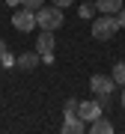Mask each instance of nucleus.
Listing matches in <instances>:
<instances>
[{"label":"nucleus","instance_id":"obj_1","mask_svg":"<svg viewBox=\"0 0 125 134\" xmlns=\"http://www.w3.org/2000/svg\"><path fill=\"white\" fill-rule=\"evenodd\" d=\"M116 33H119L116 15H101V18H92V39H98V42H110Z\"/></svg>","mask_w":125,"mask_h":134},{"label":"nucleus","instance_id":"obj_2","mask_svg":"<svg viewBox=\"0 0 125 134\" xmlns=\"http://www.w3.org/2000/svg\"><path fill=\"white\" fill-rule=\"evenodd\" d=\"M36 27L39 30H57L62 27V9L60 6H42L36 12Z\"/></svg>","mask_w":125,"mask_h":134},{"label":"nucleus","instance_id":"obj_3","mask_svg":"<svg viewBox=\"0 0 125 134\" xmlns=\"http://www.w3.org/2000/svg\"><path fill=\"white\" fill-rule=\"evenodd\" d=\"M12 27L18 30V33H33V30H36V12L27 9V6L15 9V15H12Z\"/></svg>","mask_w":125,"mask_h":134},{"label":"nucleus","instance_id":"obj_4","mask_svg":"<svg viewBox=\"0 0 125 134\" xmlns=\"http://www.w3.org/2000/svg\"><path fill=\"white\" fill-rule=\"evenodd\" d=\"M89 125L81 119L77 113H62V134H83Z\"/></svg>","mask_w":125,"mask_h":134},{"label":"nucleus","instance_id":"obj_5","mask_svg":"<svg viewBox=\"0 0 125 134\" xmlns=\"http://www.w3.org/2000/svg\"><path fill=\"white\" fill-rule=\"evenodd\" d=\"M101 110H104V107H101L98 101H81V104H77V116L89 125L92 119H98V116H101Z\"/></svg>","mask_w":125,"mask_h":134},{"label":"nucleus","instance_id":"obj_6","mask_svg":"<svg viewBox=\"0 0 125 134\" xmlns=\"http://www.w3.org/2000/svg\"><path fill=\"white\" fill-rule=\"evenodd\" d=\"M89 90L95 92V96H101V92H113L116 90V81L107 77V75H92L89 77Z\"/></svg>","mask_w":125,"mask_h":134},{"label":"nucleus","instance_id":"obj_7","mask_svg":"<svg viewBox=\"0 0 125 134\" xmlns=\"http://www.w3.org/2000/svg\"><path fill=\"white\" fill-rule=\"evenodd\" d=\"M39 63H42V54H39V51H27V54H21V57L15 60V66L24 69V72H33Z\"/></svg>","mask_w":125,"mask_h":134},{"label":"nucleus","instance_id":"obj_8","mask_svg":"<svg viewBox=\"0 0 125 134\" xmlns=\"http://www.w3.org/2000/svg\"><path fill=\"white\" fill-rule=\"evenodd\" d=\"M54 45H57V39H54V30H42V33H39V45H36V51H39V54H51V51H54Z\"/></svg>","mask_w":125,"mask_h":134},{"label":"nucleus","instance_id":"obj_9","mask_svg":"<svg viewBox=\"0 0 125 134\" xmlns=\"http://www.w3.org/2000/svg\"><path fill=\"white\" fill-rule=\"evenodd\" d=\"M95 9L101 15H116L122 9V0H95Z\"/></svg>","mask_w":125,"mask_h":134},{"label":"nucleus","instance_id":"obj_10","mask_svg":"<svg viewBox=\"0 0 125 134\" xmlns=\"http://www.w3.org/2000/svg\"><path fill=\"white\" fill-rule=\"evenodd\" d=\"M89 131H92V134H113V122L104 119V116H98V119L89 122Z\"/></svg>","mask_w":125,"mask_h":134},{"label":"nucleus","instance_id":"obj_11","mask_svg":"<svg viewBox=\"0 0 125 134\" xmlns=\"http://www.w3.org/2000/svg\"><path fill=\"white\" fill-rule=\"evenodd\" d=\"M110 77L116 81V86H125V63H116L113 72H110Z\"/></svg>","mask_w":125,"mask_h":134},{"label":"nucleus","instance_id":"obj_12","mask_svg":"<svg viewBox=\"0 0 125 134\" xmlns=\"http://www.w3.org/2000/svg\"><path fill=\"white\" fill-rule=\"evenodd\" d=\"M95 12H98V9H95V3H83L81 9H77V15H81L83 21H87V18H95Z\"/></svg>","mask_w":125,"mask_h":134},{"label":"nucleus","instance_id":"obj_13","mask_svg":"<svg viewBox=\"0 0 125 134\" xmlns=\"http://www.w3.org/2000/svg\"><path fill=\"white\" fill-rule=\"evenodd\" d=\"M21 6H27V9H33V12H39L45 6V0H21Z\"/></svg>","mask_w":125,"mask_h":134},{"label":"nucleus","instance_id":"obj_14","mask_svg":"<svg viewBox=\"0 0 125 134\" xmlns=\"http://www.w3.org/2000/svg\"><path fill=\"white\" fill-rule=\"evenodd\" d=\"M0 66H3V69H15V57H12L9 51H6L3 57H0Z\"/></svg>","mask_w":125,"mask_h":134},{"label":"nucleus","instance_id":"obj_15","mask_svg":"<svg viewBox=\"0 0 125 134\" xmlns=\"http://www.w3.org/2000/svg\"><path fill=\"white\" fill-rule=\"evenodd\" d=\"M77 104H81L77 98H69V101H66V110H62V113H77Z\"/></svg>","mask_w":125,"mask_h":134},{"label":"nucleus","instance_id":"obj_16","mask_svg":"<svg viewBox=\"0 0 125 134\" xmlns=\"http://www.w3.org/2000/svg\"><path fill=\"white\" fill-rule=\"evenodd\" d=\"M116 24H119V30L125 27V6H122V9H119V12H116Z\"/></svg>","mask_w":125,"mask_h":134},{"label":"nucleus","instance_id":"obj_17","mask_svg":"<svg viewBox=\"0 0 125 134\" xmlns=\"http://www.w3.org/2000/svg\"><path fill=\"white\" fill-rule=\"evenodd\" d=\"M51 3H54V6H60V9H66V6H72L75 0H51Z\"/></svg>","mask_w":125,"mask_h":134},{"label":"nucleus","instance_id":"obj_18","mask_svg":"<svg viewBox=\"0 0 125 134\" xmlns=\"http://www.w3.org/2000/svg\"><path fill=\"white\" fill-rule=\"evenodd\" d=\"M42 63H45V66H51V63H54V51H51V54H42Z\"/></svg>","mask_w":125,"mask_h":134},{"label":"nucleus","instance_id":"obj_19","mask_svg":"<svg viewBox=\"0 0 125 134\" xmlns=\"http://www.w3.org/2000/svg\"><path fill=\"white\" fill-rule=\"evenodd\" d=\"M6 51H9V48H6V42H3V39H0V57H3Z\"/></svg>","mask_w":125,"mask_h":134},{"label":"nucleus","instance_id":"obj_20","mask_svg":"<svg viewBox=\"0 0 125 134\" xmlns=\"http://www.w3.org/2000/svg\"><path fill=\"white\" fill-rule=\"evenodd\" d=\"M6 3H9V6H21V0H6Z\"/></svg>","mask_w":125,"mask_h":134},{"label":"nucleus","instance_id":"obj_21","mask_svg":"<svg viewBox=\"0 0 125 134\" xmlns=\"http://www.w3.org/2000/svg\"><path fill=\"white\" fill-rule=\"evenodd\" d=\"M119 101H122V107H125V86H122V98H119Z\"/></svg>","mask_w":125,"mask_h":134}]
</instances>
